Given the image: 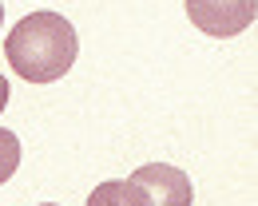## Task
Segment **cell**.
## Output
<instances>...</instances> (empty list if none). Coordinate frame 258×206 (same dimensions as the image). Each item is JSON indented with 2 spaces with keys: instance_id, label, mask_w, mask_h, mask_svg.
<instances>
[{
  "instance_id": "cell-1",
  "label": "cell",
  "mask_w": 258,
  "mask_h": 206,
  "mask_svg": "<svg viewBox=\"0 0 258 206\" xmlns=\"http://www.w3.org/2000/svg\"><path fill=\"white\" fill-rule=\"evenodd\" d=\"M76 52H80L76 28L60 12H32L4 40V56L12 71L28 83H56L76 64Z\"/></svg>"
},
{
  "instance_id": "cell-2",
  "label": "cell",
  "mask_w": 258,
  "mask_h": 206,
  "mask_svg": "<svg viewBox=\"0 0 258 206\" xmlns=\"http://www.w3.org/2000/svg\"><path fill=\"white\" fill-rule=\"evenodd\" d=\"M187 16L207 36H238L254 24L258 0H183Z\"/></svg>"
},
{
  "instance_id": "cell-3",
  "label": "cell",
  "mask_w": 258,
  "mask_h": 206,
  "mask_svg": "<svg viewBox=\"0 0 258 206\" xmlns=\"http://www.w3.org/2000/svg\"><path fill=\"white\" fill-rule=\"evenodd\" d=\"M131 182L139 186L147 206H191V198H195V186L187 178V171H179L171 163H147V167L131 171Z\"/></svg>"
},
{
  "instance_id": "cell-4",
  "label": "cell",
  "mask_w": 258,
  "mask_h": 206,
  "mask_svg": "<svg viewBox=\"0 0 258 206\" xmlns=\"http://www.w3.org/2000/svg\"><path fill=\"white\" fill-rule=\"evenodd\" d=\"M88 206H147V198L139 194L135 182L123 178H111V182H99L96 190L88 194Z\"/></svg>"
},
{
  "instance_id": "cell-5",
  "label": "cell",
  "mask_w": 258,
  "mask_h": 206,
  "mask_svg": "<svg viewBox=\"0 0 258 206\" xmlns=\"http://www.w3.org/2000/svg\"><path fill=\"white\" fill-rule=\"evenodd\" d=\"M16 167H20V139H16V131L0 127V186L16 174Z\"/></svg>"
},
{
  "instance_id": "cell-6",
  "label": "cell",
  "mask_w": 258,
  "mask_h": 206,
  "mask_svg": "<svg viewBox=\"0 0 258 206\" xmlns=\"http://www.w3.org/2000/svg\"><path fill=\"white\" fill-rule=\"evenodd\" d=\"M8 95H12V91H8V79H4V75H0V111H4V107H8Z\"/></svg>"
},
{
  "instance_id": "cell-7",
  "label": "cell",
  "mask_w": 258,
  "mask_h": 206,
  "mask_svg": "<svg viewBox=\"0 0 258 206\" xmlns=\"http://www.w3.org/2000/svg\"><path fill=\"white\" fill-rule=\"evenodd\" d=\"M0 24H4V4H0Z\"/></svg>"
},
{
  "instance_id": "cell-8",
  "label": "cell",
  "mask_w": 258,
  "mask_h": 206,
  "mask_svg": "<svg viewBox=\"0 0 258 206\" xmlns=\"http://www.w3.org/2000/svg\"><path fill=\"white\" fill-rule=\"evenodd\" d=\"M40 206H56V202H40Z\"/></svg>"
}]
</instances>
